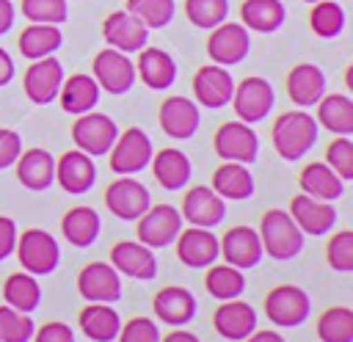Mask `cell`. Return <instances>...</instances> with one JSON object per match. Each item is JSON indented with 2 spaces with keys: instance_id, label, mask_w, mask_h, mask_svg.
Masks as SVG:
<instances>
[{
  "instance_id": "obj_36",
  "label": "cell",
  "mask_w": 353,
  "mask_h": 342,
  "mask_svg": "<svg viewBox=\"0 0 353 342\" xmlns=\"http://www.w3.org/2000/svg\"><path fill=\"white\" fill-rule=\"evenodd\" d=\"M298 185H301V190L306 196L320 199V201H336L342 196V179L325 163H309L301 171Z\"/></svg>"
},
{
  "instance_id": "obj_22",
  "label": "cell",
  "mask_w": 353,
  "mask_h": 342,
  "mask_svg": "<svg viewBox=\"0 0 353 342\" xmlns=\"http://www.w3.org/2000/svg\"><path fill=\"white\" fill-rule=\"evenodd\" d=\"M232 91H234V80L226 72V66L207 63V66H201L193 74V94H196V102L204 105V108H223V105H229Z\"/></svg>"
},
{
  "instance_id": "obj_24",
  "label": "cell",
  "mask_w": 353,
  "mask_h": 342,
  "mask_svg": "<svg viewBox=\"0 0 353 342\" xmlns=\"http://www.w3.org/2000/svg\"><path fill=\"white\" fill-rule=\"evenodd\" d=\"M152 309H154V314H157L160 323H168V325L179 328V325H185V323L193 320V314H196V298H193V292L188 287L171 284V287H163V290L154 292Z\"/></svg>"
},
{
  "instance_id": "obj_26",
  "label": "cell",
  "mask_w": 353,
  "mask_h": 342,
  "mask_svg": "<svg viewBox=\"0 0 353 342\" xmlns=\"http://www.w3.org/2000/svg\"><path fill=\"white\" fill-rule=\"evenodd\" d=\"M135 74L143 80V86L154 91H165L176 80V61L160 47H141L135 61Z\"/></svg>"
},
{
  "instance_id": "obj_14",
  "label": "cell",
  "mask_w": 353,
  "mask_h": 342,
  "mask_svg": "<svg viewBox=\"0 0 353 342\" xmlns=\"http://www.w3.org/2000/svg\"><path fill=\"white\" fill-rule=\"evenodd\" d=\"M182 221H188L190 226H204L212 229L226 218V199H221L212 188L207 185H196L182 196V207H179Z\"/></svg>"
},
{
  "instance_id": "obj_46",
  "label": "cell",
  "mask_w": 353,
  "mask_h": 342,
  "mask_svg": "<svg viewBox=\"0 0 353 342\" xmlns=\"http://www.w3.org/2000/svg\"><path fill=\"white\" fill-rule=\"evenodd\" d=\"M325 165L342 182L353 179V141L347 135H339V138H334L328 143V149H325Z\"/></svg>"
},
{
  "instance_id": "obj_51",
  "label": "cell",
  "mask_w": 353,
  "mask_h": 342,
  "mask_svg": "<svg viewBox=\"0 0 353 342\" xmlns=\"http://www.w3.org/2000/svg\"><path fill=\"white\" fill-rule=\"evenodd\" d=\"M17 223H14V218H8V215H0V262L6 259V256H11V251H14V245H17Z\"/></svg>"
},
{
  "instance_id": "obj_31",
  "label": "cell",
  "mask_w": 353,
  "mask_h": 342,
  "mask_svg": "<svg viewBox=\"0 0 353 342\" xmlns=\"http://www.w3.org/2000/svg\"><path fill=\"white\" fill-rule=\"evenodd\" d=\"M149 163H152L154 179H157L160 188H165V190H179V188H185L188 179H190V171H193L188 154L179 152V149H174V146L160 149L157 154H152Z\"/></svg>"
},
{
  "instance_id": "obj_44",
  "label": "cell",
  "mask_w": 353,
  "mask_h": 342,
  "mask_svg": "<svg viewBox=\"0 0 353 342\" xmlns=\"http://www.w3.org/2000/svg\"><path fill=\"white\" fill-rule=\"evenodd\" d=\"M33 331V320L25 312L8 303L0 306V342H30Z\"/></svg>"
},
{
  "instance_id": "obj_37",
  "label": "cell",
  "mask_w": 353,
  "mask_h": 342,
  "mask_svg": "<svg viewBox=\"0 0 353 342\" xmlns=\"http://www.w3.org/2000/svg\"><path fill=\"white\" fill-rule=\"evenodd\" d=\"M63 36L58 25H44V22H30L22 33H19V52L30 61L52 55L61 47Z\"/></svg>"
},
{
  "instance_id": "obj_20",
  "label": "cell",
  "mask_w": 353,
  "mask_h": 342,
  "mask_svg": "<svg viewBox=\"0 0 353 342\" xmlns=\"http://www.w3.org/2000/svg\"><path fill=\"white\" fill-rule=\"evenodd\" d=\"M221 256L218 237L204 226H190L176 234V259L185 268H210Z\"/></svg>"
},
{
  "instance_id": "obj_15",
  "label": "cell",
  "mask_w": 353,
  "mask_h": 342,
  "mask_svg": "<svg viewBox=\"0 0 353 342\" xmlns=\"http://www.w3.org/2000/svg\"><path fill=\"white\" fill-rule=\"evenodd\" d=\"M77 292L88 303H113L121 298V279L110 262H88L77 273Z\"/></svg>"
},
{
  "instance_id": "obj_49",
  "label": "cell",
  "mask_w": 353,
  "mask_h": 342,
  "mask_svg": "<svg viewBox=\"0 0 353 342\" xmlns=\"http://www.w3.org/2000/svg\"><path fill=\"white\" fill-rule=\"evenodd\" d=\"M22 152V138L17 130H8V127H0V171L14 165L17 157Z\"/></svg>"
},
{
  "instance_id": "obj_43",
  "label": "cell",
  "mask_w": 353,
  "mask_h": 342,
  "mask_svg": "<svg viewBox=\"0 0 353 342\" xmlns=\"http://www.w3.org/2000/svg\"><path fill=\"white\" fill-rule=\"evenodd\" d=\"M229 14V3L226 0H185V17L190 19V25L212 30L215 25H221Z\"/></svg>"
},
{
  "instance_id": "obj_9",
  "label": "cell",
  "mask_w": 353,
  "mask_h": 342,
  "mask_svg": "<svg viewBox=\"0 0 353 342\" xmlns=\"http://www.w3.org/2000/svg\"><path fill=\"white\" fill-rule=\"evenodd\" d=\"M212 146L218 152L221 160H229V163H254L256 154H259V138L256 132L251 130V124L245 121H226L215 130V138H212Z\"/></svg>"
},
{
  "instance_id": "obj_17",
  "label": "cell",
  "mask_w": 353,
  "mask_h": 342,
  "mask_svg": "<svg viewBox=\"0 0 353 342\" xmlns=\"http://www.w3.org/2000/svg\"><path fill=\"white\" fill-rule=\"evenodd\" d=\"M102 36H105L108 47H113L119 52H138L141 47H146L149 28L135 14H130L124 8V11H113L110 17H105Z\"/></svg>"
},
{
  "instance_id": "obj_42",
  "label": "cell",
  "mask_w": 353,
  "mask_h": 342,
  "mask_svg": "<svg viewBox=\"0 0 353 342\" xmlns=\"http://www.w3.org/2000/svg\"><path fill=\"white\" fill-rule=\"evenodd\" d=\"M127 11L135 14L149 30L154 28H165L174 19V0H127Z\"/></svg>"
},
{
  "instance_id": "obj_40",
  "label": "cell",
  "mask_w": 353,
  "mask_h": 342,
  "mask_svg": "<svg viewBox=\"0 0 353 342\" xmlns=\"http://www.w3.org/2000/svg\"><path fill=\"white\" fill-rule=\"evenodd\" d=\"M317 339L320 342H353V309L331 306L317 320Z\"/></svg>"
},
{
  "instance_id": "obj_54",
  "label": "cell",
  "mask_w": 353,
  "mask_h": 342,
  "mask_svg": "<svg viewBox=\"0 0 353 342\" xmlns=\"http://www.w3.org/2000/svg\"><path fill=\"white\" fill-rule=\"evenodd\" d=\"M243 342H287V339H284L279 331H270V328L256 331V328H254V331H251V334H248Z\"/></svg>"
},
{
  "instance_id": "obj_5",
  "label": "cell",
  "mask_w": 353,
  "mask_h": 342,
  "mask_svg": "<svg viewBox=\"0 0 353 342\" xmlns=\"http://www.w3.org/2000/svg\"><path fill=\"white\" fill-rule=\"evenodd\" d=\"M152 141L141 127H130L116 135L110 146V171L119 177H132L143 171L152 160Z\"/></svg>"
},
{
  "instance_id": "obj_39",
  "label": "cell",
  "mask_w": 353,
  "mask_h": 342,
  "mask_svg": "<svg viewBox=\"0 0 353 342\" xmlns=\"http://www.w3.org/2000/svg\"><path fill=\"white\" fill-rule=\"evenodd\" d=\"M204 287L212 298L232 301L245 292V279H243V270H237L232 265H212L204 276Z\"/></svg>"
},
{
  "instance_id": "obj_23",
  "label": "cell",
  "mask_w": 353,
  "mask_h": 342,
  "mask_svg": "<svg viewBox=\"0 0 353 342\" xmlns=\"http://www.w3.org/2000/svg\"><path fill=\"white\" fill-rule=\"evenodd\" d=\"M212 328H215L223 339H229V342H243V339L256 328V312H254L251 303L232 298V301H226V303H221V306L215 309V314H212Z\"/></svg>"
},
{
  "instance_id": "obj_52",
  "label": "cell",
  "mask_w": 353,
  "mask_h": 342,
  "mask_svg": "<svg viewBox=\"0 0 353 342\" xmlns=\"http://www.w3.org/2000/svg\"><path fill=\"white\" fill-rule=\"evenodd\" d=\"M14 25V3L11 0H0V36L8 33Z\"/></svg>"
},
{
  "instance_id": "obj_11",
  "label": "cell",
  "mask_w": 353,
  "mask_h": 342,
  "mask_svg": "<svg viewBox=\"0 0 353 342\" xmlns=\"http://www.w3.org/2000/svg\"><path fill=\"white\" fill-rule=\"evenodd\" d=\"M248 47H251L248 30H245V25H237V22H221V25H215L210 30V39H207V55L218 66H234V63H240L248 55Z\"/></svg>"
},
{
  "instance_id": "obj_48",
  "label": "cell",
  "mask_w": 353,
  "mask_h": 342,
  "mask_svg": "<svg viewBox=\"0 0 353 342\" xmlns=\"http://www.w3.org/2000/svg\"><path fill=\"white\" fill-rule=\"evenodd\" d=\"M119 342H160V331L149 317H132L119 328Z\"/></svg>"
},
{
  "instance_id": "obj_6",
  "label": "cell",
  "mask_w": 353,
  "mask_h": 342,
  "mask_svg": "<svg viewBox=\"0 0 353 342\" xmlns=\"http://www.w3.org/2000/svg\"><path fill=\"white\" fill-rule=\"evenodd\" d=\"M119 135V127L110 116L105 113H80L72 124V141L80 152H85L88 157H99V154H108L113 141Z\"/></svg>"
},
{
  "instance_id": "obj_29",
  "label": "cell",
  "mask_w": 353,
  "mask_h": 342,
  "mask_svg": "<svg viewBox=\"0 0 353 342\" xmlns=\"http://www.w3.org/2000/svg\"><path fill=\"white\" fill-rule=\"evenodd\" d=\"M80 331L91 339V342H113L119 336L121 328V317L113 309V303H88L80 309L77 314Z\"/></svg>"
},
{
  "instance_id": "obj_2",
  "label": "cell",
  "mask_w": 353,
  "mask_h": 342,
  "mask_svg": "<svg viewBox=\"0 0 353 342\" xmlns=\"http://www.w3.org/2000/svg\"><path fill=\"white\" fill-rule=\"evenodd\" d=\"M259 243H262V254L284 262V259H295L303 248V232L295 226V221L290 218V212L284 210H268L259 221Z\"/></svg>"
},
{
  "instance_id": "obj_50",
  "label": "cell",
  "mask_w": 353,
  "mask_h": 342,
  "mask_svg": "<svg viewBox=\"0 0 353 342\" xmlns=\"http://www.w3.org/2000/svg\"><path fill=\"white\" fill-rule=\"evenodd\" d=\"M30 339H33V342H74V331H72L66 323L50 320V323H44L41 328H36Z\"/></svg>"
},
{
  "instance_id": "obj_7",
  "label": "cell",
  "mask_w": 353,
  "mask_h": 342,
  "mask_svg": "<svg viewBox=\"0 0 353 342\" xmlns=\"http://www.w3.org/2000/svg\"><path fill=\"white\" fill-rule=\"evenodd\" d=\"M91 77L97 80L99 88H105L108 94H127L132 88V83L138 80L135 74V63L130 61L127 52H119L113 47L108 50H99L94 55V63H91Z\"/></svg>"
},
{
  "instance_id": "obj_16",
  "label": "cell",
  "mask_w": 353,
  "mask_h": 342,
  "mask_svg": "<svg viewBox=\"0 0 353 342\" xmlns=\"http://www.w3.org/2000/svg\"><path fill=\"white\" fill-rule=\"evenodd\" d=\"M157 121L163 127V132L168 138H176V141H188L196 135L199 124H201V116H199V105L188 97H165L160 102V110H157Z\"/></svg>"
},
{
  "instance_id": "obj_3",
  "label": "cell",
  "mask_w": 353,
  "mask_h": 342,
  "mask_svg": "<svg viewBox=\"0 0 353 342\" xmlns=\"http://www.w3.org/2000/svg\"><path fill=\"white\" fill-rule=\"evenodd\" d=\"M14 251H17L22 270L30 276H47L61 262L58 240L44 229H25L22 234H17Z\"/></svg>"
},
{
  "instance_id": "obj_12",
  "label": "cell",
  "mask_w": 353,
  "mask_h": 342,
  "mask_svg": "<svg viewBox=\"0 0 353 342\" xmlns=\"http://www.w3.org/2000/svg\"><path fill=\"white\" fill-rule=\"evenodd\" d=\"M149 204L152 199L146 185H141L132 177H119L105 188V207L121 221H138L149 210Z\"/></svg>"
},
{
  "instance_id": "obj_34",
  "label": "cell",
  "mask_w": 353,
  "mask_h": 342,
  "mask_svg": "<svg viewBox=\"0 0 353 342\" xmlns=\"http://www.w3.org/2000/svg\"><path fill=\"white\" fill-rule=\"evenodd\" d=\"M99 215L97 210L80 204V207H72L63 218H61V232L66 237V243H72L74 248H88L97 234H99Z\"/></svg>"
},
{
  "instance_id": "obj_32",
  "label": "cell",
  "mask_w": 353,
  "mask_h": 342,
  "mask_svg": "<svg viewBox=\"0 0 353 342\" xmlns=\"http://www.w3.org/2000/svg\"><path fill=\"white\" fill-rule=\"evenodd\" d=\"M221 199L229 201H243L254 193V177L243 163H223L212 171V185H210Z\"/></svg>"
},
{
  "instance_id": "obj_19",
  "label": "cell",
  "mask_w": 353,
  "mask_h": 342,
  "mask_svg": "<svg viewBox=\"0 0 353 342\" xmlns=\"http://www.w3.org/2000/svg\"><path fill=\"white\" fill-rule=\"evenodd\" d=\"M290 218L303 234L317 237V234L331 232V226L336 223V210L331 207V201H320L306 193H298L290 199Z\"/></svg>"
},
{
  "instance_id": "obj_18",
  "label": "cell",
  "mask_w": 353,
  "mask_h": 342,
  "mask_svg": "<svg viewBox=\"0 0 353 342\" xmlns=\"http://www.w3.org/2000/svg\"><path fill=\"white\" fill-rule=\"evenodd\" d=\"M218 248H221V256L226 259V265H232V268H237V270L256 268L259 259L265 256V254H262L259 234H256L251 226H232V229L218 240Z\"/></svg>"
},
{
  "instance_id": "obj_33",
  "label": "cell",
  "mask_w": 353,
  "mask_h": 342,
  "mask_svg": "<svg viewBox=\"0 0 353 342\" xmlns=\"http://www.w3.org/2000/svg\"><path fill=\"white\" fill-rule=\"evenodd\" d=\"M317 127L331 130L334 135L353 132V102L345 94H323L317 102Z\"/></svg>"
},
{
  "instance_id": "obj_55",
  "label": "cell",
  "mask_w": 353,
  "mask_h": 342,
  "mask_svg": "<svg viewBox=\"0 0 353 342\" xmlns=\"http://www.w3.org/2000/svg\"><path fill=\"white\" fill-rule=\"evenodd\" d=\"M160 342H199V336H196V334H190V331H182V328H176V331L165 334Z\"/></svg>"
},
{
  "instance_id": "obj_45",
  "label": "cell",
  "mask_w": 353,
  "mask_h": 342,
  "mask_svg": "<svg viewBox=\"0 0 353 342\" xmlns=\"http://www.w3.org/2000/svg\"><path fill=\"white\" fill-rule=\"evenodd\" d=\"M22 17L30 22L61 25L69 17L66 0H22Z\"/></svg>"
},
{
  "instance_id": "obj_35",
  "label": "cell",
  "mask_w": 353,
  "mask_h": 342,
  "mask_svg": "<svg viewBox=\"0 0 353 342\" xmlns=\"http://www.w3.org/2000/svg\"><path fill=\"white\" fill-rule=\"evenodd\" d=\"M287 8L281 0H245L240 6V19L245 30H259V33H273L284 25Z\"/></svg>"
},
{
  "instance_id": "obj_8",
  "label": "cell",
  "mask_w": 353,
  "mask_h": 342,
  "mask_svg": "<svg viewBox=\"0 0 353 342\" xmlns=\"http://www.w3.org/2000/svg\"><path fill=\"white\" fill-rule=\"evenodd\" d=\"M179 232H182V215L171 204H154V207L149 204V210L138 218V226H135L138 243H143L149 248L171 245Z\"/></svg>"
},
{
  "instance_id": "obj_13",
  "label": "cell",
  "mask_w": 353,
  "mask_h": 342,
  "mask_svg": "<svg viewBox=\"0 0 353 342\" xmlns=\"http://www.w3.org/2000/svg\"><path fill=\"white\" fill-rule=\"evenodd\" d=\"M61 83H63V66L58 58L52 55H44V58H36L28 69H25V77H22V86H25V94L33 105H50L58 91H61Z\"/></svg>"
},
{
  "instance_id": "obj_28",
  "label": "cell",
  "mask_w": 353,
  "mask_h": 342,
  "mask_svg": "<svg viewBox=\"0 0 353 342\" xmlns=\"http://www.w3.org/2000/svg\"><path fill=\"white\" fill-rule=\"evenodd\" d=\"M325 94V74L317 63H295L287 74V97L298 108L314 105Z\"/></svg>"
},
{
  "instance_id": "obj_56",
  "label": "cell",
  "mask_w": 353,
  "mask_h": 342,
  "mask_svg": "<svg viewBox=\"0 0 353 342\" xmlns=\"http://www.w3.org/2000/svg\"><path fill=\"white\" fill-rule=\"evenodd\" d=\"M303 3H317V0H303Z\"/></svg>"
},
{
  "instance_id": "obj_4",
  "label": "cell",
  "mask_w": 353,
  "mask_h": 342,
  "mask_svg": "<svg viewBox=\"0 0 353 342\" xmlns=\"http://www.w3.org/2000/svg\"><path fill=\"white\" fill-rule=\"evenodd\" d=\"M312 312V298L295 284H279L265 295V317L279 328H295L306 323Z\"/></svg>"
},
{
  "instance_id": "obj_30",
  "label": "cell",
  "mask_w": 353,
  "mask_h": 342,
  "mask_svg": "<svg viewBox=\"0 0 353 342\" xmlns=\"http://www.w3.org/2000/svg\"><path fill=\"white\" fill-rule=\"evenodd\" d=\"M58 99H61V108L72 116H80V113H88L94 110V105L99 102V86L91 74H69L63 83H61V91H58Z\"/></svg>"
},
{
  "instance_id": "obj_27",
  "label": "cell",
  "mask_w": 353,
  "mask_h": 342,
  "mask_svg": "<svg viewBox=\"0 0 353 342\" xmlns=\"http://www.w3.org/2000/svg\"><path fill=\"white\" fill-rule=\"evenodd\" d=\"M14 165H17L19 185L28 190H47L55 182V160L47 149L33 146L28 152H19Z\"/></svg>"
},
{
  "instance_id": "obj_41",
  "label": "cell",
  "mask_w": 353,
  "mask_h": 342,
  "mask_svg": "<svg viewBox=\"0 0 353 342\" xmlns=\"http://www.w3.org/2000/svg\"><path fill=\"white\" fill-rule=\"evenodd\" d=\"M309 28L320 39H334L345 28V11L336 0H317L309 11Z\"/></svg>"
},
{
  "instance_id": "obj_25",
  "label": "cell",
  "mask_w": 353,
  "mask_h": 342,
  "mask_svg": "<svg viewBox=\"0 0 353 342\" xmlns=\"http://www.w3.org/2000/svg\"><path fill=\"white\" fill-rule=\"evenodd\" d=\"M94 179H97V168L85 152L72 149L55 160V182L66 193H85L94 185Z\"/></svg>"
},
{
  "instance_id": "obj_10",
  "label": "cell",
  "mask_w": 353,
  "mask_h": 342,
  "mask_svg": "<svg viewBox=\"0 0 353 342\" xmlns=\"http://www.w3.org/2000/svg\"><path fill=\"white\" fill-rule=\"evenodd\" d=\"M229 102H232L240 121H245V124L262 121L273 108V86L265 77L251 74V77H245L234 86Z\"/></svg>"
},
{
  "instance_id": "obj_1",
  "label": "cell",
  "mask_w": 353,
  "mask_h": 342,
  "mask_svg": "<svg viewBox=\"0 0 353 342\" xmlns=\"http://www.w3.org/2000/svg\"><path fill=\"white\" fill-rule=\"evenodd\" d=\"M273 149L281 160L295 163L301 160L317 141V121L306 110H287L270 127Z\"/></svg>"
},
{
  "instance_id": "obj_21",
  "label": "cell",
  "mask_w": 353,
  "mask_h": 342,
  "mask_svg": "<svg viewBox=\"0 0 353 342\" xmlns=\"http://www.w3.org/2000/svg\"><path fill=\"white\" fill-rule=\"evenodd\" d=\"M110 265L116 268V273H124L138 281H149L157 276V259L152 248L132 240H119L110 248Z\"/></svg>"
},
{
  "instance_id": "obj_47",
  "label": "cell",
  "mask_w": 353,
  "mask_h": 342,
  "mask_svg": "<svg viewBox=\"0 0 353 342\" xmlns=\"http://www.w3.org/2000/svg\"><path fill=\"white\" fill-rule=\"evenodd\" d=\"M325 262L336 273H350L353 270V232H336L328 245H325Z\"/></svg>"
},
{
  "instance_id": "obj_53",
  "label": "cell",
  "mask_w": 353,
  "mask_h": 342,
  "mask_svg": "<svg viewBox=\"0 0 353 342\" xmlns=\"http://www.w3.org/2000/svg\"><path fill=\"white\" fill-rule=\"evenodd\" d=\"M11 77H14V61H11V55L0 47V86H8Z\"/></svg>"
},
{
  "instance_id": "obj_38",
  "label": "cell",
  "mask_w": 353,
  "mask_h": 342,
  "mask_svg": "<svg viewBox=\"0 0 353 342\" xmlns=\"http://www.w3.org/2000/svg\"><path fill=\"white\" fill-rule=\"evenodd\" d=\"M3 301L25 314H30L39 301H41V287L36 281V276L19 270V273H11L6 281H3Z\"/></svg>"
}]
</instances>
